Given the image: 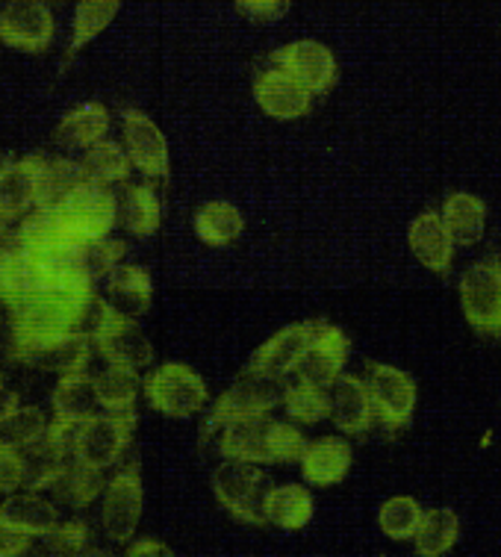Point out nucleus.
<instances>
[{
	"instance_id": "obj_39",
	"label": "nucleus",
	"mask_w": 501,
	"mask_h": 557,
	"mask_svg": "<svg viewBox=\"0 0 501 557\" xmlns=\"http://www.w3.org/2000/svg\"><path fill=\"white\" fill-rule=\"evenodd\" d=\"M45 434H48V419L39 407H18L0 422V443H10V446L30 448L41 443Z\"/></svg>"
},
{
	"instance_id": "obj_44",
	"label": "nucleus",
	"mask_w": 501,
	"mask_h": 557,
	"mask_svg": "<svg viewBox=\"0 0 501 557\" xmlns=\"http://www.w3.org/2000/svg\"><path fill=\"white\" fill-rule=\"evenodd\" d=\"M33 546L30 534H24L15 525H10L7 519L0 517V557H18L27 555Z\"/></svg>"
},
{
	"instance_id": "obj_1",
	"label": "nucleus",
	"mask_w": 501,
	"mask_h": 557,
	"mask_svg": "<svg viewBox=\"0 0 501 557\" xmlns=\"http://www.w3.org/2000/svg\"><path fill=\"white\" fill-rule=\"evenodd\" d=\"M308 448V436L301 428L289 422H277L268 416L254 419H239L222 428L218 440V455L225 460H246L256 467H272V463H296Z\"/></svg>"
},
{
	"instance_id": "obj_7",
	"label": "nucleus",
	"mask_w": 501,
	"mask_h": 557,
	"mask_svg": "<svg viewBox=\"0 0 501 557\" xmlns=\"http://www.w3.org/2000/svg\"><path fill=\"white\" fill-rule=\"evenodd\" d=\"M461 307L472 331L501 336V257L490 253L463 272Z\"/></svg>"
},
{
	"instance_id": "obj_31",
	"label": "nucleus",
	"mask_w": 501,
	"mask_h": 557,
	"mask_svg": "<svg viewBox=\"0 0 501 557\" xmlns=\"http://www.w3.org/2000/svg\"><path fill=\"white\" fill-rule=\"evenodd\" d=\"M103 490H107V484H103L101 469L83 467L77 460H68L65 469H62L57 481L51 484L53 496L60 498L65 507H72V510L89 507L95 498L101 496Z\"/></svg>"
},
{
	"instance_id": "obj_20",
	"label": "nucleus",
	"mask_w": 501,
	"mask_h": 557,
	"mask_svg": "<svg viewBox=\"0 0 501 557\" xmlns=\"http://www.w3.org/2000/svg\"><path fill=\"white\" fill-rule=\"evenodd\" d=\"M408 243L413 257L434 274H449L454 260V236L442 222V213H422L413 219L408 231Z\"/></svg>"
},
{
	"instance_id": "obj_14",
	"label": "nucleus",
	"mask_w": 501,
	"mask_h": 557,
	"mask_svg": "<svg viewBox=\"0 0 501 557\" xmlns=\"http://www.w3.org/2000/svg\"><path fill=\"white\" fill-rule=\"evenodd\" d=\"M318 324L322 322H296L287 324L284 331H277L268 343L256 348L251 360H248L246 372H256V375L287 377L289 372H296L301 357L308 355L310 343L316 336Z\"/></svg>"
},
{
	"instance_id": "obj_32",
	"label": "nucleus",
	"mask_w": 501,
	"mask_h": 557,
	"mask_svg": "<svg viewBox=\"0 0 501 557\" xmlns=\"http://www.w3.org/2000/svg\"><path fill=\"white\" fill-rule=\"evenodd\" d=\"M242 231H246V222H242V213L234 203L210 201L195 213V234L201 243L213 245V248H225V245L236 243Z\"/></svg>"
},
{
	"instance_id": "obj_35",
	"label": "nucleus",
	"mask_w": 501,
	"mask_h": 557,
	"mask_svg": "<svg viewBox=\"0 0 501 557\" xmlns=\"http://www.w3.org/2000/svg\"><path fill=\"white\" fill-rule=\"evenodd\" d=\"M80 162L72 160H45L39 165V189H36V210H53L80 186Z\"/></svg>"
},
{
	"instance_id": "obj_19",
	"label": "nucleus",
	"mask_w": 501,
	"mask_h": 557,
	"mask_svg": "<svg viewBox=\"0 0 501 557\" xmlns=\"http://www.w3.org/2000/svg\"><path fill=\"white\" fill-rule=\"evenodd\" d=\"M330 422L342 434H366L375 425V401L368 393V381L358 375H342L328 386Z\"/></svg>"
},
{
	"instance_id": "obj_27",
	"label": "nucleus",
	"mask_w": 501,
	"mask_h": 557,
	"mask_svg": "<svg viewBox=\"0 0 501 557\" xmlns=\"http://www.w3.org/2000/svg\"><path fill=\"white\" fill-rule=\"evenodd\" d=\"M0 517L7 519L10 525H15L24 534H30V537H45V534H51L53 528L60 525V513H57V507L48 502V498L36 496V493H10V498L0 505Z\"/></svg>"
},
{
	"instance_id": "obj_6",
	"label": "nucleus",
	"mask_w": 501,
	"mask_h": 557,
	"mask_svg": "<svg viewBox=\"0 0 501 557\" xmlns=\"http://www.w3.org/2000/svg\"><path fill=\"white\" fill-rule=\"evenodd\" d=\"M145 398L156 413L189 419L210 401L204 377L186 363H163L145 377Z\"/></svg>"
},
{
	"instance_id": "obj_9",
	"label": "nucleus",
	"mask_w": 501,
	"mask_h": 557,
	"mask_svg": "<svg viewBox=\"0 0 501 557\" xmlns=\"http://www.w3.org/2000/svg\"><path fill=\"white\" fill-rule=\"evenodd\" d=\"M145 490L142 475H139V463H127L113 475V481L103 490V507L101 522L107 537L113 543H127L134 540L139 519H142Z\"/></svg>"
},
{
	"instance_id": "obj_45",
	"label": "nucleus",
	"mask_w": 501,
	"mask_h": 557,
	"mask_svg": "<svg viewBox=\"0 0 501 557\" xmlns=\"http://www.w3.org/2000/svg\"><path fill=\"white\" fill-rule=\"evenodd\" d=\"M127 555H130V557H142V555L168 557V555H172V548L163 546L160 540H139V543H134V546L127 548Z\"/></svg>"
},
{
	"instance_id": "obj_43",
	"label": "nucleus",
	"mask_w": 501,
	"mask_h": 557,
	"mask_svg": "<svg viewBox=\"0 0 501 557\" xmlns=\"http://www.w3.org/2000/svg\"><path fill=\"white\" fill-rule=\"evenodd\" d=\"M236 12L256 24H272L289 12V0H234Z\"/></svg>"
},
{
	"instance_id": "obj_15",
	"label": "nucleus",
	"mask_w": 501,
	"mask_h": 557,
	"mask_svg": "<svg viewBox=\"0 0 501 557\" xmlns=\"http://www.w3.org/2000/svg\"><path fill=\"white\" fill-rule=\"evenodd\" d=\"M92 336L86 331H68V334L51 336L33 343L21 351H12V360L27 366H39L45 372H60V375H72V372H86L89 357H92Z\"/></svg>"
},
{
	"instance_id": "obj_21",
	"label": "nucleus",
	"mask_w": 501,
	"mask_h": 557,
	"mask_svg": "<svg viewBox=\"0 0 501 557\" xmlns=\"http://www.w3.org/2000/svg\"><path fill=\"white\" fill-rule=\"evenodd\" d=\"M351 460H354V451H351L348 440L322 436V440L308 443L298 463H301L304 481H310L313 486H334L346 481V475L351 472Z\"/></svg>"
},
{
	"instance_id": "obj_40",
	"label": "nucleus",
	"mask_w": 501,
	"mask_h": 557,
	"mask_svg": "<svg viewBox=\"0 0 501 557\" xmlns=\"http://www.w3.org/2000/svg\"><path fill=\"white\" fill-rule=\"evenodd\" d=\"M127 253V245L122 239H110V236H103V239H92V243H80L77 245V263L80 269L92 281H101L107 274L113 272L115 265L122 263V257Z\"/></svg>"
},
{
	"instance_id": "obj_48",
	"label": "nucleus",
	"mask_w": 501,
	"mask_h": 557,
	"mask_svg": "<svg viewBox=\"0 0 501 557\" xmlns=\"http://www.w3.org/2000/svg\"><path fill=\"white\" fill-rule=\"evenodd\" d=\"M12 162H10V157H7V153H0V174L7 172V169H10Z\"/></svg>"
},
{
	"instance_id": "obj_37",
	"label": "nucleus",
	"mask_w": 501,
	"mask_h": 557,
	"mask_svg": "<svg viewBox=\"0 0 501 557\" xmlns=\"http://www.w3.org/2000/svg\"><path fill=\"white\" fill-rule=\"evenodd\" d=\"M422 519H425V510H422V505L416 502V498L392 496L380 505L378 525L389 540H396V543H408V540L416 537Z\"/></svg>"
},
{
	"instance_id": "obj_17",
	"label": "nucleus",
	"mask_w": 501,
	"mask_h": 557,
	"mask_svg": "<svg viewBox=\"0 0 501 557\" xmlns=\"http://www.w3.org/2000/svg\"><path fill=\"white\" fill-rule=\"evenodd\" d=\"M348 355H351V339L339 327H334V324L322 322L316 336H313V343H310L308 355L301 357V363H298V381L330 386L342 375Z\"/></svg>"
},
{
	"instance_id": "obj_30",
	"label": "nucleus",
	"mask_w": 501,
	"mask_h": 557,
	"mask_svg": "<svg viewBox=\"0 0 501 557\" xmlns=\"http://www.w3.org/2000/svg\"><path fill=\"white\" fill-rule=\"evenodd\" d=\"M139 369L134 366L110 363L101 375L95 377L98 401L107 413H136V396H139Z\"/></svg>"
},
{
	"instance_id": "obj_12",
	"label": "nucleus",
	"mask_w": 501,
	"mask_h": 557,
	"mask_svg": "<svg viewBox=\"0 0 501 557\" xmlns=\"http://www.w3.org/2000/svg\"><path fill=\"white\" fill-rule=\"evenodd\" d=\"M368 393L375 401V413L387 428L399 431L413 422L416 381L408 372L387 363H368Z\"/></svg>"
},
{
	"instance_id": "obj_33",
	"label": "nucleus",
	"mask_w": 501,
	"mask_h": 557,
	"mask_svg": "<svg viewBox=\"0 0 501 557\" xmlns=\"http://www.w3.org/2000/svg\"><path fill=\"white\" fill-rule=\"evenodd\" d=\"M461 537V519L451 507H434L422 519L419 531L413 537L416 555L419 557H442L449 555L454 543Z\"/></svg>"
},
{
	"instance_id": "obj_47",
	"label": "nucleus",
	"mask_w": 501,
	"mask_h": 557,
	"mask_svg": "<svg viewBox=\"0 0 501 557\" xmlns=\"http://www.w3.org/2000/svg\"><path fill=\"white\" fill-rule=\"evenodd\" d=\"M18 410V396L12 393V389H7V386L0 384V422L7 419L10 413H15Z\"/></svg>"
},
{
	"instance_id": "obj_36",
	"label": "nucleus",
	"mask_w": 501,
	"mask_h": 557,
	"mask_svg": "<svg viewBox=\"0 0 501 557\" xmlns=\"http://www.w3.org/2000/svg\"><path fill=\"white\" fill-rule=\"evenodd\" d=\"M118 10H122V0H80L77 10H74L68 60H72L77 51H83L89 41L98 39V36L113 24Z\"/></svg>"
},
{
	"instance_id": "obj_22",
	"label": "nucleus",
	"mask_w": 501,
	"mask_h": 557,
	"mask_svg": "<svg viewBox=\"0 0 501 557\" xmlns=\"http://www.w3.org/2000/svg\"><path fill=\"white\" fill-rule=\"evenodd\" d=\"M41 157H24L0 174V222L10 224L36 207Z\"/></svg>"
},
{
	"instance_id": "obj_24",
	"label": "nucleus",
	"mask_w": 501,
	"mask_h": 557,
	"mask_svg": "<svg viewBox=\"0 0 501 557\" xmlns=\"http://www.w3.org/2000/svg\"><path fill=\"white\" fill-rule=\"evenodd\" d=\"M263 517L268 525L284 528V531H301L313 519V496L308 486L284 484L268 486L263 498Z\"/></svg>"
},
{
	"instance_id": "obj_25",
	"label": "nucleus",
	"mask_w": 501,
	"mask_h": 557,
	"mask_svg": "<svg viewBox=\"0 0 501 557\" xmlns=\"http://www.w3.org/2000/svg\"><path fill=\"white\" fill-rule=\"evenodd\" d=\"M107 131H110V112H107L103 103L89 101L80 103V107H74V110L62 119L57 133H53V139H57L62 148H83V151H89L92 145L107 139Z\"/></svg>"
},
{
	"instance_id": "obj_10",
	"label": "nucleus",
	"mask_w": 501,
	"mask_h": 557,
	"mask_svg": "<svg viewBox=\"0 0 501 557\" xmlns=\"http://www.w3.org/2000/svg\"><path fill=\"white\" fill-rule=\"evenodd\" d=\"M41 295H65V298H77V295L62 293L60 286L53 284L48 265L41 263V257L33 251L15 248L7 257V263L0 265V301L15 310L21 305H30ZM95 298V295H92ZM77 301H89V298H77Z\"/></svg>"
},
{
	"instance_id": "obj_3",
	"label": "nucleus",
	"mask_w": 501,
	"mask_h": 557,
	"mask_svg": "<svg viewBox=\"0 0 501 557\" xmlns=\"http://www.w3.org/2000/svg\"><path fill=\"white\" fill-rule=\"evenodd\" d=\"M284 396H287V381L284 377L246 372L227 393L215 398V405L210 407L204 425H201V446H206V440L215 431L230 425V422L268 416L277 405H284Z\"/></svg>"
},
{
	"instance_id": "obj_49",
	"label": "nucleus",
	"mask_w": 501,
	"mask_h": 557,
	"mask_svg": "<svg viewBox=\"0 0 501 557\" xmlns=\"http://www.w3.org/2000/svg\"><path fill=\"white\" fill-rule=\"evenodd\" d=\"M0 384H3V381H0Z\"/></svg>"
},
{
	"instance_id": "obj_11",
	"label": "nucleus",
	"mask_w": 501,
	"mask_h": 557,
	"mask_svg": "<svg viewBox=\"0 0 501 557\" xmlns=\"http://www.w3.org/2000/svg\"><path fill=\"white\" fill-rule=\"evenodd\" d=\"M53 12L45 0H12L0 12V41L24 53H45L53 41Z\"/></svg>"
},
{
	"instance_id": "obj_34",
	"label": "nucleus",
	"mask_w": 501,
	"mask_h": 557,
	"mask_svg": "<svg viewBox=\"0 0 501 557\" xmlns=\"http://www.w3.org/2000/svg\"><path fill=\"white\" fill-rule=\"evenodd\" d=\"M130 169H134V162H130L127 151H124L118 143H107V139L92 145L80 162L83 181L95 183V186H113V183H124L127 177H130Z\"/></svg>"
},
{
	"instance_id": "obj_29",
	"label": "nucleus",
	"mask_w": 501,
	"mask_h": 557,
	"mask_svg": "<svg viewBox=\"0 0 501 557\" xmlns=\"http://www.w3.org/2000/svg\"><path fill=\"white\" fill-rule=\"evenodd\" d=\"M51 407L57 419H68V422L92 419L95 410L101 407L98 389H95V377H86V372L62 375L60 384L53 386Z\"/></svg>"
},
{
	"instance_id": "obj_41",
	"label": "nucleus",
	"mask_w": 501,
	"mask_h": 557,
	"mask_svg": "<svg viewBox=\"0 0 501 557\" xmlns=\"http://www.w3.org/2000/svg\"><path fill=\"white\" fill-rule=\"evenodd\" d=\"M45 552L51 555H83L89 552L92 543V528L86 525L83 519H72L65 525H57L51 534H45Z\"/></svg>"
},
{
	"instance_id": "obj_2",
	"label": "nucleus",
	"mask_w": 501,
	"mask_h": 557,
	"mask_svg": "<svg viewBox=\"0 0 501 557\" xmlns=\"http://www.w3.org/2000/svg\"><path fill=\"white\" fill-rule=\"evenodd\" d=\"M83 331L92 336L98 355L107 363H122L134 366V369H145V366L154 360V348L148 343V336L139 331V324L130 315L118 313L110 301L95 298Z\"/></svg>"
},
{
	"instance_id": "obj_28",
	"label": "nucleus",
	"mask_w": 501,
	"mask_h": 557,
	"mask_svg": "<svg viewBox=\"0 0 501 557\" xmlns=\"http://www.w3.org/2000/svg\"><path fill=\"white\" fill-rule=\"evenodd\" d=\"M118 224L127 234L134 236H151L160 231V198H156L154 186H134L127 183L118 193Z\"/></svg>"
},
{
	"instance_id": "obj_38",
	"label": "nucleus",
	"mask_w": 501,
	"mask_h": 557,
	"mask_svg": "<svg viewBox=\"0 0 501 557\" xmlns=\"http://www.w3.org/2000/svg\"><path fill=\"white\" fill-rule=\"evenodd\" d=\"M284 407H287L289 419L298 425H316L322 419H330L328 386L298 381V384L287 386Z\"/></svg>"
},
{
	"instance_id": "obj_16",
	"label": "nucleus",
	"mask_w": 501,
	"mask_h": 557,
	"mask_svg": "<svg viewBox=\"0 0 501 557\" xmlns=\"http://www.w3.org/2000/svg\"><path fill=\"white\" fill-rule=\"evenodd\" d=\"M124 145L127 157L145 177L165 181L168 177V145L163 131L145 112L124 110Z\"/></svg>"
},
{
	"instance_id": "obj_4",
	"label": "nucleus",
	"mask_w": 501,
	"mask_h": 557,
	"mask_svg": "<svg viewBox=\"0 0 501 557\" xmlns=\"http://www.w3.org/2000/svg\"><path fill=\"white\" fill-rule=\"evenodd\" d=\"M51 213L68 243H92L110 236L118 224V195L110 193V186L80 183Z\"/></svg>"
},
{
	"instance_id": "obj_26",
	"label": "nucleus",
	"mask_w": 501,
	"mask_h": 557,
	"mask_svg": "<svg viewBox=\"0 0 501 557\" xmlns=\"http://www.w3.org/2000/svg\"><path fill=\"white\" fill-rule=\"evenodd\" d=\"M442 222L458 245L481 243L487 227V203L472 193H451L442 201Z\"/></svg>"
},
{
	"instance_id": "obj_13",
	"label": "nucleus",
	"mask_w": 501,
	"mask_h": 557,
	"mask_svg": "<svg viewBox=\"0 0 501 557\" xmlns=\"http://www.w3.org/2000/svg\"><path fill=\"white\" fill-rule=\"evenodd\" d=\"M272 62H275V69H284L289 77H296L313 95H325V91L334 89L339 74L337 60H334L330 48H325L322 41L313 39H301L277 48L272 53Z\"/></svg>"
},
{
	"instance_id": "obj_23",
	"label": "nucleus",
	"mask_w": 501,
	"mask_h": 557,
	"mask_svg": "<svg viewBox=\"0 0 501 557\" xmlns=\"http://www.w3.org/2000/svg\"><path fill=\"white\" fill-rule=\"evenodd\" d=\"M107 293H110V305L118 313L136 319V315L148 313L154 284H151V274L145 272L142 265L118 263L113 272L107 274Z\"/></svg>"
},
{
	"instance_id": "obj_5",
	"label": "nucleus",
	"mask_w": 501,
	"mask_h": 557,
	"mask_svg": "<svg viewBox=\"0 0 501 557\" xmlns=\"http://www.w3.org/2000/svg\"><path fill=\"white\" fill-rule=\"evenodd\" d=\"M268 478L256 463L246 460H225L213 472V493L227 513L248 525H266L263 498H266Z\"/></svg>"
},
{
	"instance_id": "obj_42",
	"label": "nucleus",
	"mask_w": 501,
	"mask_h": 557,
	"mask_svg": "<svg viewBox=\"0 0 501 557\" xmlns=\"http://www.w3.org/2000/svg\"><path fill=\"white\" fill-rule=\"evenodd\" d=\"M27 478V455L24 448L10 446V443H0V493H15L24 486Z\"/></svg>"
},
{
	"instance_id": "obj_8",
	"label": "nucleus",
	"mask_w": 501,
	"mask_h": 557,
	"mask_svg": "<svg viewBox=\"0 0 501 557\" xmlns=\"http://www.w3.org/2000/svg\"><path fill=\"white\" fill-rule=\"evenodd\" d=\"M136 428V413H95L77 428L74 460L83 467L110 469L115 467L130 446Z\"/></svg>"
},
{
	"instance_id": "obj_46",
	"label": "nucleus",
	"mask_w": 501,
	"mask_h": 557,
	"mask_svg": "<svg viewBox=\"0 0 501 557\" xmlns=\"http://www.w3.org/2000/svg\"><path fill=\"white\" fill-rule=\"evenodd\" d=\"M18 248V234H12L7 224L0 222V265L7 263V257Z\"/></svg>"
},
{
	"instance_id": "obj_18",
	"label": "nucleus",
	"mask_w": 501,
	"mask_h": 557,
	"mask_svg": "<svg viewBox=\"0 0 501 557\" xmlns=\"http://www.w3.org/2000/svg\"><path fill=\"white\" fill-rule=\"evenodd\" d=\"M254 101L277 122H296V119H304L313 107V91L304 89L284 69H272L254 81Z\"/></svg>"
}]
</instances>
